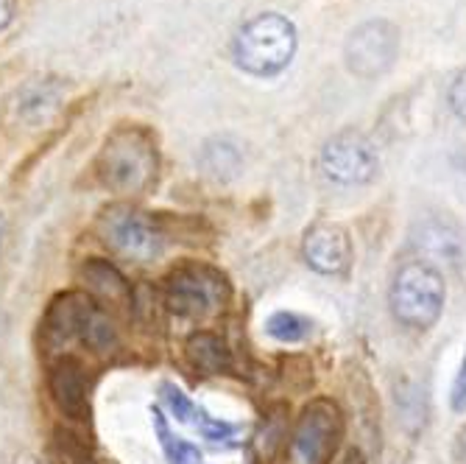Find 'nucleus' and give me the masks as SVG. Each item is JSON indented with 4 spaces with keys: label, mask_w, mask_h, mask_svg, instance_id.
<instances>
[{
    "label": "nucleus",
    "mask_w": 466,
    "mask_h": 464,
    "mask_svg": "<svg viewBox=\"0 0 466 464\" xmlns=\"http://www.w3.org/2000/svg\"><path fill=\"white\" fill-rule=\"evenodd\" d=\"M160 154L157 140L142 126L114 129L98 152L96 173L106 190L121 196H140L157 182Z\"/></svg>",
    "instance_id": "f257e3e1"
},
{
    "label": "nucleus",
    "mask_w": 466,
    "mask_h": 464,
    "mask_svg": "<svg viewBox=\"0 0 466 464\" xmlns=\"http://www.w3.org/2000/svg\"><path fill=\"white\" fill-rule=\"evenodd\" d=\"M297 45V25L279 12H263L238 28L232 40V60L241 70L269 79L294 62Z\"/></svg>",
    "instance_id": "f03ea898"
},
{
    "label": "nucleus",
    "mask_w": 466,
    "mask_h": 464,
    "mask_svg": "<svg viewBox=\"0 0 466 464\" xmlns=\"http://www.w3.org/2000/svg\"><path fill=\"white\" fill-rule=\"evenodd\" d=\"M447 285L442 272L427 260H407L402 264L388 288V308L397 325L407 330H430L444 313Z\"/></svg>",
    "instance_id": "7ed1b4c3"
},
{
    "label": "nucleus",
    "mask_w": 466,
    "mask_h": 464,
    "mask_svg": "<svg viewBox=\"0 0 466 464\" xmlns=\"http://www.w3.org/2000/svg\"><path fill=\"white\" fill-rule=\"evenodd\" d=\"M343 412L330 397H315L299 412L288 437L290 464H333L343 440Z\"/></svg>",
    "instance_id": "20e7f679"
},
{
    "label": "nucleus",
    "mask_w": 466,
    "mask_h": 464,
    "mask_svg": "<svg viewBox=\"0 0 466 464\" xmlns=\"http://www.w3.org/2000/svg\"><path fill=\"white\" fill-rule=\"evenodd\" d=\"M226 300H229V283L221 272L210 266L185 264L165 277V305L170 313H177L182 319L213 316L224 308Z\"/></svg>",
    "instance_id": "39448f33"
},
{
    "label": "nucleus",
    "mask_w": 466,
    "mask_h": 464,
    "mask_svg": "<svg viewBox=\"0 0 466 464\" xmlns=\"http://www.w3.org/2000/svg\"><path fill=\"white\" fill-rule=\"evenodd\" d=\"M318 171L330 185L363 188L380 173V154L363 132L343 129L333 135L318 152Z\"/></svg>",
    "instance_id": "423d86ee"
},
{
    "label": "nucleus",
    "mask_w": 466,
    "mask_h": 464,
    "mask_svg": "<svg viewBox=\"0 0 466 464\" xmlns=\"http://www.w3.org/2000/svg\"><path fill=\"white\" fill-rule=\"evenodd\" d=\"M397 56H399V28L383 17L361 23L343 42L346 70L363 81L386 76L394 68Z\"/></svg>",
    "instance_id": "0eeeda50"
},
{
    "label": "nucleus",
    "mask_w": 466,
    "mask_h": 464,
    "mask_svg": "<svg viewBox=\"0 0 466 464\" xmlns=\"http://www.w3.org/2000/svg\"><path fill=\"white\" fill-rule=\"evenodd\" d=\"M106 244L137 264H149L165 249V236L149 213L132 208H109L101 218Z\"/></svg>",
    "instance_id": "6e6552de"
},
{
    "label": "nucleus",
    "mask_w": 466,
    "mask_h": 464,
    "mask_svg": "<svg viewBox=\"0 0 466 464\" xmlns=\"http://www.w3.org/2000/svg\"><path fill=\"white\" fill-rule=\"evenodd\" d=\"M98 313V305L81 294V292H68L59 294L42 316V344L45 350H62L70 341H84V333L90 328L93 316Z\"/></svg>",
    "instance_id": "1a4fd4ad"
},
{
    "label": "nucleus",
    "mask_w": 466,
    "mask_h": 464,
    "mask_svg": "<svg viewBox=\"0 0 466 464\" xmlns=\"http://www.w3.org/2000/svg\"><path fill=\"white\" fill-rule=\"evenodd\" d=\"M302 257L313 272L324 277H338L352 266V238H349L346 227L333 221H318L305 232Z\"/></svg>",
    "instance_id": "9d476101"
},
{
    "label": "nucleus",
    "mask_w": 466,
    "mask_h": 464,
    "mask_svg": "<svg viewBox=\"0 0 466 464\" xmlns=\"http://www.w3.org/2000/svg\"><path fill=\"white\" fill-rule=\"evenodd\" d=\"M48 389H50L56 409H59L65 417H70L76 422L90 420V412H93L90 409V386H87V375H84L81 361H76L70 356L56 361L48 372Z\"/></svg>",
    "instance_id": "9b49d317"
},
{
    "label": "nucleus",
    "mask_w": 466,
    "mask_h": 464,
    "mask_svg": "<svg viewBox=\"0 0 466 464\" xmlns=\"http://www.w3.org/2000/svg\"><path fill=\"white\" fill-rule=\"evenodd\" d=\"M414 246L425 255L422 260L433 266V260H444V264H461L463 257V244L458 229H452L444 221H422L414 229Z\"/></svg>",
    "instance_id": "f8f14e48"
},
{
    "label": "nucleus",
    "mask_w": 466,
    "mask_h": 464,
    "mask_svg": "<svg viewBox=\"0 0 466 464\" xmlns=\"http://www.w3.org/2000/svg\"><path fill=\"white\" fill-rule=\"evenodd\" d=\"M185 358L198 375H226L232 369V350L218 333L198 330L185 341Z\"/></svg>",
    "instance_id": "ddd939ff"
},
{
    "label": "nucleus",
    "mask_w": 466,
    "mask_h": 464,
    "mask_svg": "<svg viewBox=\"0 0 466 464\" xmlns=\"http://www.w3.org/2000/svg\"><path fill=\"white\" fill-rule=\"evenodd\" d=\"M59 101H62L59 79H34L17 96V115L25 124H40L50 118Z\"/></svg>",
    "instance_id": "4468645a"
},
{
    "label": "nucleus",
    "mask_w": 466,
    "mask_h": 464,
    "mask_svg": "<svg viewBox=\"0 0 466 464\" xmlns=\"http://www.w3.org/2000/svg\"><path fill=\"white\" fill-rule=\"evenodd\" d=\"M81 277L84 283L90 285V292L114 302V305H126L132 300V288L126 283V277L114 269L109 260L101 257H90L87 264L81 266Z\"/></svg>",
    "instance_id": "2eb2a0df"
},
{
    "label": "nucleus",
    "mask_w": 466,
    "mask_h": 464,
    "mask_svg": "<svg viewBox=\"0 0 466 464\" xmlns=\"http://www.w3.org/2000/svg\"><path fill=\"white\" fill-rule=\"evenodd\" d=\"M285 442H288V409L285 405H274L254 437L257 456L263 461H271Z\"/></svg>",
    "instance_id": "dca6fc26"
},
{
    "label": "nucleus",
    "mask_w": 466,
    "mask_h": 464,
    "mask_svg": "<svg viewBox=\"0 0 466 464\" xmlns=\"http://www.w3.org/2000/svg\"><path fill=\"white\" fill-rule=\"evenodd\" d=\"M241 152L232 146L229 140H210L201 152V165L204 171L215 180H232L241 171Z\"/></svg>",
    "instance_id": "f3484780"
},
{
    "label": "nucleus",
    "mask_w": 466,
    "mask_h": 464,
    "mask_svg": "<svg viewBox=\"0 0 466 464\" xmlns=\"http://www.w3.org/2000/svg\"><path fill=\"white\" fill-rule=\"evenodd\" d=\"M310 333L313 322L297 311H274L266 319V336H271L279 344H302L305 339H310Z\"/></svg>",
    "instance_id": "a211bd4d"
},
{
    "label": "nucleus",
    "mask_w": 466,
    "mask_h": 464,
    "mask_svg": "<svg viewBox=\"0 0 466 464\" xmlns=\"http://www.w3.org/2000/svg\"><path fill=\"white\" fill-rule=\"evenodd\" d=\"M154 431L160 437L168 464H201V450L193 442L177 437V433L170 431V425L165 422V417L160 414V409H154Z\"/></svg>",
    "instance_id": "6ab92c4d"
},
{
    "label": "nucleus",
    "mask_w": 466,
    "mask_h": 464,
    "mask_svg": "<svg viewBox=\"0 0 466 464\" xmlns=\"http://www.w3.org/2000/svg\"><path fill=\"white\" fill-rule=\"evenodd\" d=\"M196 428H198L201 437L210 440L213 445L226 442V440L235 437V425L226 422V420H221V417H213L210 412H204V409L196 412Z\"/></svg>",
    "instance_id": "aec40b11"
},
{
    "label": "nucleus",
    "mask_w": 466,
    "mask_h": 464,
    "mask_svg": "<svg viewBox=\"0 0 466 464\" xmlns=\"http://www.w3.org/2000/svg\"><path fill=\"white\" fill-rule=\"evenodd\" d=\"M160 394H162V403L168 405V412L177 417L179 422H190L193 417H196V405H193V400L177 386V384H162L160 386Z\"/></svg>",
    "instance_id": "412c9836"
},
{
    "label": "nucleus",
    "mask_w": 466,
    "mask_h": 464,
    "mask_svg": "<svg viewBox=\"0 0 466 464\" xmlns=\"http://www.w3.org/2000/svg\"><path fill=\"white\" fill-rule=\"evenodd\" d=\"M56 450H59V459H62V464H98L96 459H93V453L87 450L73 433H56Z\"/></svg>",
    "instance_id": "4be33fe9"
},
{
    "label": "nucleus",
    "mask_w": 466,
    "mask_h": 464,
    "mask_svg": "<svg viewBox=\"0 0 466 464\" xmlns=\"http://www.w3.org/2000/svg\"><path fill=\"white\" fill-rule=\"evenodd\" d=\"M447 101H450V109L455 112V118H458L461 124H466V70H461V73L450 81Z\"/></svg>",
    "instance_id": "5701e85b"
},
{
    "label": "nucleus",
    "mask_w": 466,
    "mask_h": 464,
    "mask_svg": "<svg viewBox=\"0 0 466 464\" xmlns=\"http://www.w3.org/2000/svg\"><path fill=\"white\" fill-rule=\"evenodd\" d=\"M450 405H452L455 414H466V347H463V358H461L458 375H455L452 389H450Z\"/></svg>",
    "instance_id": "b1692460"
},
{
    "label": "nucleus",
    "mask_w": 466,
    "mask_h": 464,
    "mask_svg": "<svg viewBox=\"0 0 466 464\" xmlns=\"http://www.w3.org/2000/svg\"><path fill=\"white\" fill-rule=\"evenodd\" d=\"M452 461H455V464H466V425L455 433V442H452Z\"/></svg>",
    "instance_id": "393cba45"
},
{
    "label": "nucleus",
    "mask_w": 466,
    "mask_h": 464,
    "mask_svg": "<svg viewBox=\"0 0 466 464\" xmlns=\"http://www.w3.org/2000/svg\"><path fill=\"white\" fill-rule=\"evenodd\" d=\"M333 464H366V456H363L361 448H346L341 453V459H335Z\"/></svg>",
    "instance_id": "a878e982"
},
{
    "label": "nucleus",
    "mask_w": 466,
    "mask_h": 464,
    "mask_svg": "<svg viewBox=\"0 0 466 464\" xmlns=\"http://www.w3.org/2000/svg\"><path fill=\"white\" fill-rule=\"evenodd\" d=\"M12 17H14V0H0V34L6 32Z\"/></svg>",
    "instance_id": "bb28decb"
},
{
    "label": "nucleus",
    "mask_w": 466,
    "mask_h": 464,
    "mask_svg": "<svg viewBox=\"0 0 466 464\" xmlns=\"http://www.w3.org/2000/svg\"><path fill=\"white\" fill-rule=\"evenodd\" d=\"M4 232H6V227H4V216H0V246H4Z\"/></svg>",
    "instance_id": "cd10ccee"
}]
</instances>
